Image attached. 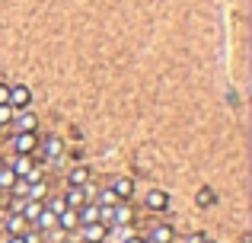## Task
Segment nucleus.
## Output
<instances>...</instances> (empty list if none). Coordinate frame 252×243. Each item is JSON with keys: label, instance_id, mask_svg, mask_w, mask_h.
Masks as SVG:
<instances>
[{"label": "nucleus", "instance_id": "nucleus-1", "mask_svg": "<svg viewBox=\"0 0 252 243\" xmlns=\"http://www.w3.org/2000/svg\"><path fill=\"white\" fill-rule=\"evenodd\" d=\"M10 144H13V154H35V150H38L35 131H13Z\"/></svg>", "mask_w": 252, "mask_h": 243}, {"label": "nucleus", "instance_id": "nucleus-2", "mask_svg": "<svg viewBox=\"0 0 252 243\" xmlns=\"http://www.w3.org/2000/svg\"><path fill=\"white\" fill-rule=\"evenodd\" d=\"M10 125H13V131H35L38 128V115L29 112V109H16Z\"/></svg>", "mask_w": 252, "mask_h": 243}, {"label": "nucleus", "instance_id": "nucleus-3", "mask_svg": "<svg viewBox=\"0 0 252 243\" xmlns=\"http://www.w3.org/2000/svg\"><path fill=\"white\" fill-rule=\"evenodd\" d=\"M77 231H80V240L83 243H105L109 240V227L105 224H83V227H77Z\"/></svg>", "mask_w": 252, "mask_h": 243}, {"label": "nucleus", "instance_id": "nucleus-4", "mask_svg": "<svg viewBox=\"0 0 252 243\" xmlns=\"http://www.w3.org/2000/svg\"><path fill=\"white\" fill-rule=\"evenodd\" d=\"M29 227H32V224H29V221H26L19 211H10V214H6V221H3L6 237H23V234L29 231Z\"/></svg>", "mask_w": 252, "mask_h": 243}, {"label": "nucleus", "instance_id": "nucleus-5", "mask_svg": "<svg viewBox=\"0 0 252 243\" xmlns=\"http://www.w3.org/2000/svg\"><path fill=\"white\" fill-rule=\"evenodd\" d=\"M172 240H176V227L163 224V221H160V224H154V227H150V234L144 237V243H172Z\"/></svg>", "mask_w": 252, "mask_h": 243}, {"label": "nucleus", "instance_id": "nucleus-6", "mask_svg": "<svg viewBox=\"0 0 252 243\" xmlns=\"http://www.w3.org/2000/svg\"><path fill=\"white\" fill-rule=\"evenodd\" d=\"M109 189L118 195V202H128L131 195H134V179H131V176H115Z\"/></svg>", "mask_w": 252, "mask_h": 243}, {"label": "nucleus", "instance_id": "nucleus-7", "mask_svg": "<svg viewBox=\"0 0 252 243\" xmlns=\"http://www.w3.org/2000/svg\"><path fill=\"white\" fill-rule=\"evenodd\" d=\"M134 221V211H131L128 202H118V205H112V224L109 227H125Z\"/></svg>", "mask_w": 252, "mask_h": 243}, {"label": "nucleus", "instance_id": "nucleus-8", "mask_svg": "<svg viewBox=\"0 0 252 243\" xmlns=\"http://www.w3.org/2000/svg\"><path fill=\"white\" fill-rule=\"evenodd\" d=\"M29 103H32V93H29V87H26V83L10 87V106L13 109H29Z\"/></svg>", "mask_w": 252, "mask_h": 243}, {"label": "nucleus", "instance_id": "nucleus-9", "mask_svg": "<svg viewBox=\"0 0 252 243\" xmlns=\"http://www.w3.org/2000/svg\"><path fill=\"white\" fill-rule=\"evenodd\" d=\"M32 227H35L38 234L55 231V227H58V214H55V211H48V208H42V211H38V218L32 221Z\"/></svg>", "mask_w": 252, "mask_h": 243}, {"label": "nucleus", "instance_id": "nucleus-10", "mask_svg": "<svg viewBox=\"0 0 252 243\" xmlns=\"http://www.w3.org/2000/svg\"><path fill=\"white\" fill-rule=\"evenodd\" d=\"M6 167H10L13 173H16V179H23V176L29 173L32 167H35V163H32V154H16V157H13L10 163H6Z\"/></svg>", "mask_w": 252, "mask_h": 243}, {"label": "nucleus", "instance_id": "nucleus-11", "mask_svg": "<svg viewBox=\"0 0 252 243\" xmlns=\"http://www.w3.org/2000/svg\"><path fill=\"white\" fill-rule=\"evenodd\" d=\"M86 202H90V199H86V189H83V186H70L67 192H64V205L74 208V211H77L80 205H86Z\"/></svg>", "mask_w": 252, "mask_h": 243}, {"label": "nucleus", "instance_id": "nucleus-12", "mask_svg": "<svg viewBox=\"0 0 252 243\" xmlns=\"http://www.w3.org/2000/svg\"><path fill=\"white\" fill-rule=\"evenodd\" d=\"M77 227H80V221H77V211H74V208H64V211L58 214V231L74 234Z\"/></svg>", "mask_w": 252, "mask_h": 243}, {"label": "nucleus", "instance_id": "nucleus-13", "mask_svg": "<svg viewBox=\"0 0 252 243\" xmlns=\"http://www.w3.org/2000/svg\"><path fill=\"white\" fill-rule=\"evenodd\" d=\"M144 205H147L150 211H163V208L169 205V195H166V192H160V189H150L147 199H144Z\"/></svg>", "mask_w": 252, "mask_h": 243}, {"label": "nucleus", "instance_id": "nucleus-14", "mask_svg": "<svg viewBox=\"0 0 252 243\" xmlns=\"http://www.w3.org/2000/svg\"><path fill=\"white\" fill-rule=\"evenodd\" d=\"M61 150H64V141L58 135H51L48 141L42 144V157H45V160H58V157H61Z\"/></svg>", "mask_w": 252, "mask_h": 243}, {"label": "nucleus", "instance_id": "nucleus-15", "mask_svg": "<svg viewBox=\"0 0 252 243\" xmlns=\"http://www.w3.org/2000/svg\"><path fill=\"white\" fill-rule=\"evenodd\" d=\"M45 199H48V186H45V179L26 186V202H45Z\"/></svg>", "mask_w": 252, "mask_h": 243}, {"label": "nucleus", "instance_id": "nucleus-16", "mask_svg": "<svg viewBox=\"0 0 252 243\" xmlns=\"http://www.w3.org/2000/svg\"><path fill=\"white\" fill-rule=\"evenodd\" d=\"M13 186H16V173L6 163H0V192H10Z\"/></svg>", "mask_w": 252, "mask_h": 243}, {"label": "nucleus", "instance_id": "nucleus-17", "mask_svg": "<svg viewBox=\"0 0 252 243\" xmlns=\"http://www.w3.org/2000/svg\"><path fill=\"white\" fill-rule=\"evenodd\" d=\"M67 182H70V186H83V182H90V167H70Z\"/></svg>", "mask_w": 252, "mask_h": 243}, {"label": "nucleus", "instance_id": "nucleus-18", "mask_svg": "<svg viewBox=\"0 0 252 243\" xmlns=\"http://www.w3.org/2000/svg\"><path fill=\"white\" fill-rule=\"evenodd\" d=\"M93 202H96V205H109L112 208V205H118V195L105 186V189H96V199H93Z\"/></svg>", "mask_w": 252, "mask_h": 243}, {"label": "nucleus", "instance_id": "nucleus-19", "mask_svg": "<svg viewBox=\"0 0 252 243\" xmlns=\"http://www.w3.org/2000/svg\"><path fill=\"white\" fill-rule=\"evenodd\" d=\"M42 208H45V202H26V205H23V211H19V214H23V218L32 224V221L38 218V211H42Z\"/></svg>", "mask_w": 252, "mask_h": 243}, {"label": "nucleus", "instance_id": "nucleus-20", "mask_svg": "<svg viewBox=\"0 0 252 243\" xmlns=\"http://www.w3.org/2000/svg\"><path fill=\"white\" fill-rule=\"evenodd\" d=\"M45 208H48V211H55V214H61L64 208V195H48V199H45Z\"/></svg>", "mask_w": 252, "mask_h": 243}, {"label": "nucleus", "instance_id": "nucleus-21", "mask_svg": "<svg viewBox=\"0 0 252 243\" xmlns=\"http://www.w3.org/2000/svg\"><path fill=\"white\" fill-rule=\"evenodd\" d=\"M13 112H16V109H13V106H6V103H3V106H0V128H3V125H10Z\"/></svg>", "mask_w": 252, "mask_h": 243}, {"label": "nucleus", "instance_id": "nucleus-22", "mask_svg": "<svg viewBox=\"0 0 252 243\" xmlns=\"http://www.w3.org/2000/svg\"><path fill=\"white\" fill-rule=\"evenodd\" d=\"M23 205H26L23 195H10V211H23Z\"/></svg>", "mask_w": 252, "mask_h": 243}, {"label": "nucleus", "instance_id": "nucleus-23", "mask_svg": "<svg viewBox=\"0 0 252 243\" xmlns=\"http://www.w3.org/2000/svg\"><path fill=\"white\" fill-rule=\"evenodd\" d=\"M10 106V87H6V83H0V106Z\"/></svg>", "mask_w": 252, "mask_h": 243}, {"label": "nucleus", "instance_id": "nucleus-24", "mask_svg": "<svg viewBox=\"0 0 252 243\" xmlns=\"http://www.w3.org/2000/svg\"><path fill=\"white\" fill-rule=\"evenodd\" d=\"M201 237H204V234H189V237H185V243H201Z\"/></svg>", "mask_w": 252, "mask_h": 243}, {"label": "nucleus", "instance_id": "nucleus-25", "mask_svg": "<svg viewBox=\"0 0 252 243\" xmlns=\"http://www.w3.org/2000/svg\"><path fill=\"white\" fill-rule=\"evenodd\" d=\"M122 243H144V237H134V234H131V237H125Z\"/></svg>", "mask_w": 252, "mask_h": 243}, {"label": "nucleus", "instance_id": "nucleus-26", "mask_svg": "<svg viewBox=\"0 0 252 243\" xmlns=\"http://www.w3.org/2000/svg\"><path fill=\"white\" fill-rule=\"evenodd\" d=\"M3 243H26V240H23V237H6Z\"/></svg>", "mask_w": 252, "mask_h": 243}, {"label": "nucleus", "instance_id": "nucleus-27", "mask_svg": "<svg viewBox=\"0 0 252 243\" xmlns=\"http://www.w3.org/2000/svg\"><path fill=\"white\" fill-rule=\"evenodd\" d=\"M201 243H214V240H211V237H201Z\"/></svg>", "mask_w": 252, "mask_h": 243}, {"label": "nucleus", "instance_id": "nucleus-28", "mask_svg": "<svg viewBox=\"0 0 252 243\" xmlns=\"http://www.w3.org/2000/svg\"><path fill=\"white\" fill-rule=\"evenodd\" d=\"M61 243H74V240H61Z\"/></svg>", "mask_w": 252, "mask_h": 243}, {"label": "nucleus", "instance_id": "nucleus-29", "mask_svg": "<svg viewBox=\"0 0 252 243\" xmlns=\"http://www.w3.org/2000/svg\"><path fill=\"white\" fill-rule=\"evenodd\" d=\"M0 243H3V240H0Z\"/></svg>", "mask_w": 252, "mask_h": 243}]
</instances>
